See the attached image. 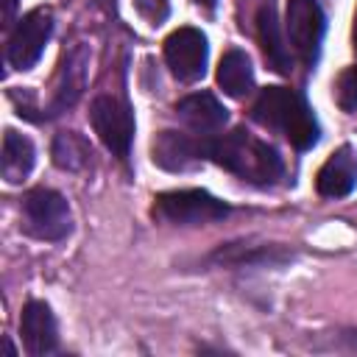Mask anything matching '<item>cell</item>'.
Masks as SVG:
<instances>
[{"label": "cell", "instance_id": "6da1fadb", "mask_svg": "<svg viewBox=\"0 0 357 357\" xmlns=\"http://www.w3.org/2000/svg\"><path fill=\"white\" fill-rule=\"evenodd\" d=\"M206 156H212V162H218L220 167H226L229 173L251 184H273L284 170L276 148L248 134L245 128H234L212 139L206 148Z\"/></svg>", "mask_w": 357, "mask_h": 357}, {"label": "cell", "instance_id": "7a4b0ae2", "mask_svg": "<svg viewBox=\"0 0 357 357\" xmlns=\"http://www.w3.org/2000/svg\"><path fill=\"white\" fill-rule=\"evenodd\" d=\"M254 120L265 128L284 134L298 151L318 142V120L307 100L287 86H268L254 103Z\"/></svg>", "mask_w": 357, "mask_h": 357}, {"label": "cell", "instance_id": "3957f363", "mask_svg": "<svg viewBox=\"0 0 357 357\" xmlns=\"http://www.w3.org/2000/svg\"><path fill=\"white\" fill-rule=\"evenodd\" d=\"M22 231L36 240H64L73 231L70 206L61 192L36 187L22 198Z\"/></svg>", "mask_w": 357, "mask_h": 357}, {"label": "cell", "instance_id": "277c9868", "mask_svg": "<svg viewBox=\"0 0 357 357\" xmlns=\"http://www.w3.org/2000/svg\"><path fill=\"white\" fill-rule=\"evenodd\" d=\"M153 218L173 226H195V223H212L229 215V206L209 195L206 190H173L159 192L153 198Z\"/></svg>", "mask_w": 357, "mask_h": 357}, {"label": "cell", "instance_id": "5b68a950", "mask_svg": "<svg viewBox=\"0 0 357 357\" xmlns=\"http://www.w3.org/2000/svg\"><path fill=\"white\" fill-rule=\"evenodd\" d=\"M89 120H92V128L100 137V142L117 159H126L128 148H131V139H134V114H131V109L123 100L112 98V95H100L89 106Z\"/></svg>", "mask_w": 357, "mask_h": 357}, {"label": "cell", "instance_id": "8992f818", "mask_svg": "<svg viewBox=\"0 0 357 357\" xmlns=\"http://www.w3.org/2000/svg\"><path fill=\"white\" fill-rule=\"evenodd\" d=\"M50 33H53V11L47 6L28 11L17 22V28L8 39V64L17 70H31L39 61Z\"/></svg>", "mask_w": 357, "mask_h": 357}, {"label": "cell", "instance_id": "52a82bcc", "mask_svg": "<svg viewBox=\"0 0 357 357\" xmlns=\"http://www.w3.org/2000/svg\"><path fill=\"white\" fill-rule=\"evenodd\" d=\"M206 56H209L206 36L192 25L173 31L165 39V61H167L170 73L184 84L198 81L206 73Z\"/></svg>", "mask_w": 357, "mask_h": 357}, {"label": "cell", "instance_id": "ba28073f", "mask_svg": "<svg viewBox=\"0 0 357 357\" xmlns=\"http://www.w3.org/2000/svg\"><path fill=\"white\" fill-rule=\"evenodd\" d=\"M324 11L318 0H287V33L296 56L304 64H315L324 39Z\"/></svg>", "mask_w": 357, "mask_h": 357}, {"label": "cell", "instance_id": "9c48e42d", "mask_svg": "<svg viewBox=\"0 0 357 357\" xmlns=\"http://www.w3.org/2000/svg\"><path fill=\"white\" fill-rule=\"evenodd\" d=\"M20 335L31 357H45L59 349V326L45 301H28L20 318Z\"/></svg>", "mask_w": 357, "mask_h": 357}, {"label": "cell", "instance_id": "30bf717a", "mask_svg": "<svg viewBox=\"0 0 357 357\" xmlns=\"http://www.w3.org/2000/svg\"><path fill=\"white\" fill-rule=\"evenodd\" d=\"M315 187L324 198H346L357 187V153L343 145L318 170Z\"/></svg>", "mask_w": 357, "mask_h": 357}, {"label": "cell", "instance_id": "8fae6325", "mask_svg": "<svg viewBox=\"0 0 357 357\" xmlns=\"http://www.w3.org/2000/svg\"><path fill=\"white\" fill-rule=\"evenodd\" d=\"M206 145H201L198 139L187 137V134H178V131H162L156 134L153 139V162L165 170H187L192 167L201 156H206Z\"/></svg>", "mask_w": 357, "mask_h": 357}, {"label": "cell", "instance_id": "7c38bea8", "mask_svg": "<svg viewBox=\"0 0 357 357\" xmlns=\"http://www.w3.org/2000/svg\"><path fill=\"white\" fill-rule=\"evenodd\" d=\"M176 112L198 134H212V131L223 128V123L229 117L226 109H223V103L215 95H209V92H192V95L181 98L176 103Z\"/></svg>", "mask_w": 357, "mask_h": 357}, {"label": "cell", "instance_id": "4fadbf2b", "mask_svg": "<svg viewBox=\"0 0 357 357\" xmlns=\"http://www.w3.org/2000/svg\"><path fill=\"white\" fill-rule=\"evenodd\" d=\"M257 31H259V45H262L268 67H273L276 73H290V53L282 39V31H279L276 6L271 0H265L257 11Z\"/></svg>", "mask_w": 357, "mask_h": 357}, {"label": "cell", "instance_id": "5bb4252c", "mask_svg": "<svg viewBox=\"0 0 357 357\" xmlns=\"http://www.w3.org/2000/svg\"><path fill=\"white\" fill-rule=\"evenodd\" d=\"M33 142L25 134H17L14 128H8L3 134V153H0V173L8 184H22L28 178V173L33 170Z\"/></svg>", "mask_w": 357, "mask_h": 357}, {"label": "cell", "instance_id": "9a60e30c", "mask_svg": "<svg viewBox=\"0 0 357 357\" xmlns=\"http://www.w3.org/2000/svg\"><path fill=\"white\" fill-rule=\"evenodd\" d=\"M86 61H89L86 47H75V50L64 59L61 73H59V86H56V95H53V106H50L53 114L70 109V106L81 98L84 84H86Z\"/></svg>", "mask_w": 357, "mask_h": 357}, {"label": "cell", "instance_id": "2e32d148", "mask_svg": "<svg viewBox=\"0 0 357 357\" xmlns=\"http://www.w3.org/2000/svg\"><path fill=\"white\" fill-rule=\"evenodd\" d=\"M218 84L226 95L231 98H245L254 86V70H251V59L243 50H226L220 64H218Z\"/></svg>", "mask_w": 357, "mask_h": 357}, {"label": "cell", "instance_id": "e0dca14e", "mask_svg": "<svg viewBox=\"0 0 357 357\" xmlns=\"http://www.w3.org/2000/svg\"><path fill=\"white\" fill-rule=\"evenodd\" d=\"M290 254L279 245H245V243H229L220 245L209 259L218 265H279Z\"/></svg>", "mask_w": 357, "mask_h": 357}, {"label": "cell", "instance_id": "ac0fdd59", "mask_svg": "<svg viewBox=\"0 0 357 357\" xmlns=\"http://www.w3.org/2000/svg\"><path fill=\"white\" fill-rule=\"evenodd\" d=\"M92 156L89 142L75 131H61L53 139V162L61 170H81Z\"/></svg>", "mask_w": 357, "mask_h": 357}, {"label": "cell", "instance_id": "d6986e66", "mask_svg": "<svg viewBox=\"0 0 357 357\" xmlns=\"http://www.w3.org/2000/svg\"><path fill=\"white\" fill-rule=\"evenodd\" d=\"M335 100L343 112L357 109V67H346L335 84Z\"/></svg>", "mask_w": 357, "mask_h": 357}, {"label": "cell", "instance_id": "ffe728a7", "mask_svg": "<svg viewBox=\"0 0 357 357\" xmlns=\"http://www.w3.org/2000/svg\"><path fill=\"white\" fill-rule=\"evenodd\" d=\"M134 8L151 25H162L167 20V14H170V3L167 0H134Z\"/></svg>", "mask_w": 357, "mask_h": 357}, {"label": "cell", "instance_id": "44dd1931", "mask_svg": "<svg viewBox=\"0 0 357 357\" xmlns=\"http://www.w3.org/2000/svg\"><path fill=\"white\" fill-rule=\"evenodd\" d=\"M14 11H17V0H3V22L6 25H11Z\"/></svg>", "mask_w": 357, "mask_h": 357}, {"label": "cell", "instance_id": "7402d4cb", "mask_svg": "<svg viewBox=\"0 0 357 357\" xmlns=\"http://www.w3.org/2000/svg\"><path fill=\"white\" fill-rule=\"evenodd\" d=\"M351 39H354V53H357V11H354V28H351Z\"/></svg>", "mask_w": 357, "mask_h": 357}, {"label": "cell", "instance_id": "603a6c76", "mask_svg": "<svg viewBox=\"0 0 357 357\" xmlns=\"http://www.w3.org/2000/svg\"><path fill=\"white\" fill-rule=\"evenodd\" d=\"M195 3H201V6H209V8H212V6L218 3V0H195Z\"/></svg>", "mask_w": 357, "mask_h": 357}]
</instances>
